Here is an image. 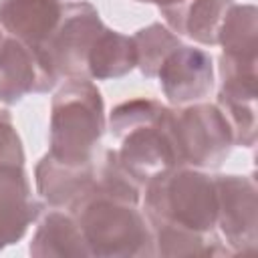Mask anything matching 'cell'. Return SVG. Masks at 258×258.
<instances>
[{"instance_id":"6da1fadb","label":"cell","mask_w":258,"mask_h":258,"mask_svg":"<svg viewBox=\"0 0 258 258\" xmlns=\"http://www.w3.org/2000/svg\"><path fill=\"white\" fill-rule=\"evenodd\" d=\"M109 129L119 141V149H115L119 161L141 185L181 165L171 109L163 103L145 97L123 101L111 111Z\"/></svg>"},{"instance_id":"7a4b0ae2","label":"cell","mask_w":258,"mask_h":258,"mask_svg":"<svg viewBox=\"0 0 258 258\" xmlns=\"http://www.w3.org/2000/svg\"><path fill=\"white\" fill-rule=\"evenodd\" d=\"M101 91L89 79H64L50 103L48 155L69 165L95 159L105 133Z\"/></svg>"},{"instance_id":"3957f363","label":"cell","mask_w":258,"mask_h":258,"mask_svg":"<svg viewBox=\"0 0 258 258\" xmlns=\"http://www.w3.org/2000/svg\"><path fill=\"white\" fill-rule=\"evenodd\" d=\"M149 226L216 232L218 200L214 177L204 169L177 165L151 177L141 191Z\"/></svg>"},{"instance_id":"277c9868","label":"cell","mask_w":258,"mask_h":258,"mask_svg":"<svg viewBox=\"0 0 258 258\" xmlns=\"http://www.w3.org/2000/svg\"><path fill=\"white\" fill-rule=\"evenodd\" d=\"M81 226L91 256H155L153 232L137 204L93 196L71 210Z\"/></svg>"},{"instance_id":"5b68a950","label":"cell","mask_w":258,"mask_h":258,"mask_svg":"<svg viewBox=\"0 0 258 258\" xmlns=\"http://www.w3.org/2000/svg\"><path fill=\"white\" fill-rule=\"evenodd\" d=\"M171 125L181 165L216 169L234 147L232 127L214 103L198 101L171 109Z\"/></svg>"},{"instance_id":"8992f818","label":"cell","mask_w":258,"mask_h":258,"mask_svg":"<svg viewBox=\"0 0 258 258\" xmlns=\"http://www.w3.org/2000/svg\"><path fill=\"white\" fill-rule=\"evenodd\" d=\"M105 30L97 8L91 2H67L62 16L42 48V60L56 81L60 79H87V58Z\"/></svg>"},{"instance_id":"52a82bcc","label":"cell","mask_w":258,"mask_h":258,"mask_svg":"<svg viewBox=\"0 0 258 258\" xmlns=\"http://www.w3.org/2000/svg\"><path fill=\"white\" fill-rule=\"evenodd\" d=\"M216 228L232 254L256 250V181L246 175H214Z\"/></svg>"},{"instance_id":"ba28073f","label":"cell","mask_w":258,"mask_h":258,"mask_svg":"<svg viewBox=\"0 0 258 258\" xmlns=\"http://www.w3.org/2000/svg\"><path fill=\"white\" fill-rule=\"evenodd\" d=\"M155 79L171 105H189L206 99L214 89V64L210 52L179 44L161 62Z\"/></svg>"},{"instance_id":"9c48e42d","label":"cell","mask_w":258,"mask_h":258,"mask_svg":"<svg viewBox=\"0 0 258 258\" xmlns=\"http://www.w3.org/2000/svg\"><path fill=\"white\" fill-rule=\"evenodd\" d=\"M40 52L14 36L0 38V103L16 105L30 93H48L56 87Z\"/></svg>"},{"instance_id":"30bf717a","label":"cell","mask_w":258,"mask_h":258,"mask_svg":"<svg viewBox=\"0 0 258 258\" xmlns=\"http://www.w3.org/2000/svg\"><path fill=\"white\" fill-rule=\"evenodd\" d=\"M34 181L44 204L71 212L97 189V155L89 163L69 165L46 153L34 167Z\"/></svg>"},{"instance_id":"8fae6325","label":"cell","mask_w":258,"mask_h":258,"mask_svg":"<svg viewBox=\"0 0 258 258\" xmlns=\"http://www.w3.org/2000/svg\"><path fill=\"white\" fill-rule=\"evenodd\" d=\"M44 202L30 187L24 165H0V250L16 244L40 218Z\"/></svg>"},{"instance_id":"7c38bea8","label":"cell","mask_w":258,"mask_h":258,"mask_svg":"<svg viewBox=\"0 0 258 258\" xmlns=\"http://www.w3.org/2000/svg\"><path fill=\"white\" fill-rule=\"evenodd\" d=\"M62 6L60 0H0V28L38 50L54 32Z\"/></svg>"},{"instance_id":"4fadbf2b","label":"cell","mask_w":258,"mask_h":258,"mask_svg":"<svg viewBox=\"0 0 258 258\" xmlns=\"http://www.w3.org/2000/svg\"><path fill=\"white\" fill-rule=\"evenodd\" d=\"M234 0H183L159 8L171 32L187 36L200 44H218L220 24Z\"/></svg>"},{"instance_id":"5bb4252c","label":"cell","mask_w":258,"mask_h":258,"mask_svg":"<svg viewBox=\"0 0 258 258\" xmlns=\"http://www.w3.org/2000/svg\"><path fill=\"white\" fill-rule=\"evenodd\" d=\"M28 252L32 256H91L79 222L67 210L52 208L40 214Z\"/></svg>"},{"instance_id":"9a60e30c","label":"cell","mask_w":258,"mask_h":258,"mask_svg":"<svg viewBox=\"0 0 258 258\" xmlns=\"http://www.w3.org/2000/svg\"><path fill=\"white\" fill-rule=\"evenodd\" d=\"M137 67L133 36L121 34L105 26L87 58V79L105 81L127 75Z\"/></svg>"},{"instance_id":"2e32d148","label":"cell","mask_w":258,"mask_h":258,"mask_svg":"<svg viewBox=\"0 0 258 258\" xmlns=\"http://www.w3.org/2000/svg\"><path fill=\"white\" fill-rule=\"evenodd\" d=\"M218 44H222L224 54L256 60V46H258L256 6L234 2L220 24Z\"/></svg>"},{"instance_id":"e0dca14e","label":"cell","mask_w":258,"mask_h":258,"mask_svg":"<svg viewBox=\"0 0 258 258\" xmlns=\"http://www.w3.org/2000/svg\"><path fill=\"white\" fill-rule=\"evenodd\" d=\"M155 254L161 256H224L232 254L216 232H191L171 226H151Z\"/></svg>"},{"instance_id":"ac0fdd59","label":"cell","mask_w":258,"mask_h":258,"mask_svg":"<svg viewBox=\"0 0 258 258\" xmlns=\"http://www.w3.org/2000/svg\"><path fill=\"white\" fill-rule=\"evenodd\" d=\"M133 42H135V52H137V69L147 79H155L163 58L175 46L181 44L179 36L161 22H153L145 28H139L133 34Z\"/></svg>"},{"instance_id":"d6986e66","label":"cell","mask_w":258,"mask_h":258,"mask_svg":"<svg viewBox=\"0 0 258 258\" xmlns=\"http://www.w3.org/2000/svg\"><path fill=\"white\" fill-rule=\"evenodd\" d=\"M0 165H24V147L8 111L0 109Z\"/></svg>"},{"instance_id":"ffe728a7","label":"cell","mask_w":258,"mask_h":258,"mask_svg":"<svg viewBox=\"0 0 258 258\" xmlns=\"http://www.w3.org/2000/svg\"><path fill=\"white\" fill-rule=\"evenodd\" d=\"M135 2H145V4H157L159 8H165V6H173V4H179L183 0H135Z\"/></svg>"},{"instance_id":"44dd1931","label":"cell","mask_w":258,"mask_h":258,"mask_svg":"<svg viewBox=\"0 0 258 258\" xmlns=\"http://www.w3.org/2000/svg\"><path fill=\"white\" fill-rule=\"evenodd\" d=\"M2 36H4V34H2V32H0V38H2Z\"/></svg>"}]
</instances>
